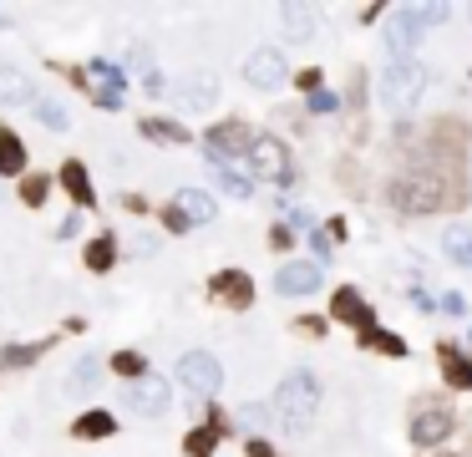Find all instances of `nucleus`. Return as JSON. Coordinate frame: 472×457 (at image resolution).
I'll return each instance as SVG.
<instances>
[{
    "mask_svg": "<svg viewBox=\"0 0 472 457\" xmlns=\"http://www.w3.org/2000/svg\"><path fill=\"white\" fill-rule=\"evenodd\" d=\"M452 16V5H401V11H392V21H386V62H401V56H411V51L422 47V36L437 26V21Z\"/></svg>",
    "mask_w": 472,
    "mask_h": 457,
    "instance_id": "1",
    "label": "nucleus"
},
{
    "mask_svg": "<svg viewBox=\"0 0 472 457\" xmlns=\"http://www.w3.org/2000/svg\"><path fill=\"white\" fill-rule=\"evenodd\" d=\"M315 402H320V386H315L310 371H290V377L274 386V396H269V411L280 417L284 432H305L315 417Z\"/></svg>",
    "mask_w": 472,
    "mask_h": 457,
    "instance_id": "2",
    "label": "nucleus"
},
{
    "mask_svg": "<svg viewBox=\"0 0 472 457\" xmlns=\"http://www.w3.org/2000/svg\"><path fill=\"white\" fill-rule=\"evenodd\" d=\"M426 81H432V72L417 56L386 62V72H381V102H386V112H411L426 97Z\"/></svg>",
    "mask_w": 472,
    "mask_h": 457,
    "instance_id": "3",
    "label": "nucleus"
},
{
    "mask_svg": "<svg viewBox=\"0 0 472 457\" xmlns=\"http://www.w3.org/2000/svg\"><path fill=\"white\" fill-rule=\"evenodd\" d=\"M178 381H183L193 396H219V386H223L219 356H214V351H183V356H178Z\"/></svg>",
    "mask_w": 472,
    "mask_h": 457,
    "instance_id": "4",
    "label": "nucleus"
},
{
    "mask_svg": "<svg viewBox=\"0 0 472 457\" xmlns=\"http://www.w3.org/2000/svg\"><path fill=\"white\" fill-rule=\"evenodd\" d=\"M127 407L138 411V417H148V422H157V417H168V407H173V386H168V377H138L132 386H127Z\"/></svg>",
    "mask_w": 472,
    "mask_h": 457,
    "instance_id": "5",
    "label": "nucleus"
},
{
    "mask_svg": "<svg viewBox=\"0 0 472 457\" xmlns=\"http://www.w3.org/2000/svg\"><path fill=\"white\" fill-rule=\"evenodd\" d=\"M204 148H208V158H214V168H229V158H249L254 138L244 123H219V127H208Z\"/></svg>",
    "mask_w": 472,
    "mask_h": 457,
    "instance_id": "6",
    "label": "nucleus"
},
{
    "mask_svg": "<svg viewBox=\"0 0 472 457\" xmlns=\"http://www.w3.org/2000/svg\"><path fill=\"white\" fill-rule=\"evenodd\" d=\"M244 163H249V178H259V183H284L290 178V153H284L280 138H254Z\"/></svg>",
    "mask_w": 472,
    "mask_h": 457,
    "instance_id": "7",
    "label": "nucleus"
},
{
    "mask_svg": "<svg viewBox=\"0 0 472 457\" xmlns=\"http://www.w3.org/2000/svg\"><path fill=\"white\" fill-rule=\"evenodd\" d=\"M244 77H249V87H259V92H274V87L290 81V62H284V51L259 47V51H249V62H244Z\"/></svg>",
    "mask_w": 472,
    "mask_h": 457,
    "instance_id": "8",
    "label": "nucleus"
},
{
    "mask_svg": "<svg viewBox=\"0 0 472 457\" xmlns=\"http://www.w3.org/2000/svg\"><path fill=\"white\" fill-rule=\"evenodd\" d=\"M392 199H396L401 208H411V214H432V208H442V204H447V199H442V189H437V178H422V173L396 178Z\"/></svg>",
    "mask_w": 472,
    "mask_h": 457,
    "instance_id": "9",
    "label": "nucleus"
},
{
    "mask_svg": "<svg viewBox=\"0 0 472 457\" xmlns=\"http://www.w3.org/2000/svg\"><path fill=\"white\" fill-rule=\"evenodd\" d=\"M274 290H280L284 300L290 295H315V290H320V265H310V259H290V265L274 275Z\"/></svg>",
    "mask_w": 472,
    "mask_h": 457,
    "instance_id": "10",
    "label": "nucleus"
},
{
    "mask_svg": "<svg viewBox=\"0 0 472 457\" xmlns=\"http://www.w3.org/2000/svg\"><path fill=\"white\" fill-rule=\"evenodd\" d=\"M447 432H452V411L447 407H426L411 417V442L417 447H437V442H447Z\"/></svg>",
    "mask_w": 472,
    "mask_h": 457,
    "instance_id": "11",
    "label": "nucleus"
},
{
    "mask_svg": "<svg viewBox=\"0 0 472 457\" xmlns=\"http://www.w3.org/2000/svg\"><path fill=\"white\" fill-rule=\"evenodd\" d=\"M214 102H219V81L208 72H193V77L178 81V107L183 112H208Z\"/></svg>",
    "mask_w": 472,
    "mask_h": 457,
    "instance_id": "12",
    "label": "nucleus"
},
{
    "mask_svg": "<svg viewBox=\"0 0 472 457\" xmlns=\"http://www.w3.org/2000/svg\"><path fill=\"white\" fill-rule=\"evenodd\" d=\"M36 102V87L21 66H0V107H26Z\"/></svg>",
    "mask_w": 472,
    "mask_h": 457,
    "instance_id": "13",
    "label": "nucleus"
},
{
    "mask_svg": "<svg viewBox=\"0 0 472 457\" xmlns=\"http://www.w3.org/2000/svg\"><path fill=\"white\" fill-rule=\"evenodd\" d=\"M280 26L290 41H310L315 36V5H305V0H284L280 5Z\"/></svg>",
    "mask_w": 472,
    "mask_h": 457,
    "instance_id": "14",
    "label": "nucleus"
},
{
    "mask_svg": "<svg viewBox=\"0 0 472 457\" xmlns=\"http://www.w3.org/2000/svg\"><path fill=\"white\" fill-rule=\"evenodd\" d=\"M173 208L189 219V229H193V224H214V214H219L214 193H204V189H183V193L173 199Z\"/></svg>",
    "mask_w": 472,
    "mask_h": 457,
    "instance_id": "15",
    "label": "nucleus"
},
{
    "mask_svg": "<svg viewBox=\"0 0 472 457\" xmlns=\"http://www.w3.org/2000/svg\"><path fill=\"white\" fill-rule=\"evenodd\" d=\"M442 254H447L457 269H472V224H452V229L442 234Z\"/></svg>",
    "mask_w": 472,
    "mask_h": 457,
    "instance_id": "16",
    "label": "nucleus"
},
{
    "mask_svg": "<svg viewBox=\"0 0 472 457\" xmlns=\"http://www.w3.org/2000/svg\"><path fill=\"white\" fill-rule=\"evenodd\" d=\"M214 295H219V300H229V305H239V310H244V305L254 300V284H249V275L229 269V275H219V280H214Z\"/></svg>",
    "mask_w": 472,
    "mask_h": 457,
    "instance_id": "17",
    "label": "nucleus"
},
{
    "mask_svg": "<svg viewBox=\"0 0 472 457\" xmlns=\"http://www.w3.org/2000/svg\"><path fill=\"white\" fill-rule=\"evenodd\" d=\"M0 173L5 178L26 173V142H21L11 127H0Z\"/></svg>",
    "mask_w": 472,
    "mask_h": 457,
    "instance_id": "18",
    "label": "nucleus"
},
{
    "mask_svg": "<svg viewBox=\"0 0 472 457\" xmlns=\"http://www.w3.org/2000/svg\"><path fill=\"white\" fill-rule=\"evenodd\" d=\"M335 320H346V326H361V331H371V310H366V300L356 295V290H341V295H335Z\"/></svg>",
    "mask_w": 472,
    "mask_h": 457,
    "instance_id": "19",
    "label": "nucleus"
},
{
    "mask_svg": "<svg viewBox=\"0 0 472 457\" xmlns=\"http://www.w3.org/2000/svg\"><path fill=\"white\" fill-rule=\"evenodd\" d=\"M62 189L72 193L77 204H92V178H87L81 163H66V168H62Z\"/></svg>",
    "mask_w": 472,
    "mask_h": 457,
    "instance_id": "20",
    "label": "nucleus"
},
{
    "mask_svg": "<svg viewBox=\"0 0 472 457\" xmlns=\"http://www.w3.org/2000/svg\"><path fill=\"white\" fill-rule=\"evenodd\" d=\"M36 123L51 127V132H66V127H72V117H66V107L56 102V97H36Z\"/></svg>",
    "mask_w": 472,
    "mask_h": 457,
    "instance_id": "21",
    "label": "nucleus"
},
{
    "mask_svg": "<svg viewBox=\"0 0 472 457\" xmlns=\"http://www.w3.org/2000/svg\"><path fill=\"white\" fill-rule=\"evenodd\" d=\"M442 377L452 392H472V361H462L457 351H447V366H442Z\"/></svg>",
    "mask_w": 472,
    "mask_h": 457,
    "instance_id": "22",
    "label": "nucleus"
},
{
    "mask_svg": "<svg viewBox=\"0 0 472 457\" xmlns=\"http://www.w3.org/2000/svg\"><path fill=\"white\" fill-rule=\"evenodd\" d=\"M214 178H219V189L229 193V199H249V193H254V178H249V173H234V168H214Z\"/></svg>",
    "mask_w": 472,
    "mask_h": 457,
    "instance_id": "23",
    "label": "nucleus"
},
{
    "mask_svg": "<svg viewBox=\"0 0 472 457\" xmlns=\"http://www.w3.org/2000/svg\"><path fill=\"white\" fill-rule=\"evenodd\" d=\"M117 432V422H112L107 411H87V417H77V437H112Z\"/></svg>",
    "mask_w": 472,
    "mask_h": 457,
    "instance_id": "24",
    "label": "nucleus"
},
{
    "mask_svg": "<svg viewBox=\"0 0 472 457\" xmlns=\"http://www.w3.org/2000/svg\"><path fill=\"white\" fill-rule=\"evenodd\" d=\"M142 132H148V138H157V142H189V127H183V123H163V117H148V123H142Z\"/></svg>",
    "mask_w": 472,
    "mask_h": 457,
    "instance_id": "25",
    "label": "nucleus"
},
{
    "mask_svg": "<svg viewBox=\"0 0 472 457\" xmlns=\"http://www.w3.org/2000/svg\"><path fill=\"white\" fill-rule=\"evenodd\" d=\"M66 381H72V392H92L97 381H102V361H92V356H87V361H77Z\"/></svg>",
    "mask_w": 472,
    "mask_h": 457,
    "instance_id": "26",
    "label": "nucleus"
},
{
    "mask_svg": "<svg viewBox=\"0 0 472 457\" xmlns=\"http://www.w3.org/2000/svg\"><path fill=\"white\" fill-rule=\"evenodd\" d=\"M112 371L127 377V381H138V377H148V361H142L138 351H117V356H112Z\"/></svg>",
    "mask_w": 472,
    "mask_h": 457,
    "instance_id": "27",
    "label": "nucleus"
},
{
    "mask_svg": "<svg viewBox=\"0 0 472 457\" xmlns=\"http://www.w3.org/2000/svg\"><path fill=\"white\" fill-rule=\"evenodd\" d=\"M112 259H117V244H112V234L92 239V250H87V265H92V269H112Z\"/></svg>",
    "mask_w": 472,
    "mask_h": 457,
    "instance_id": "28",
    "label": "nucleus"
},
{
    "mask_svg": "<svg viewBox=\"0 0 472 457\" xmlns=\"http://www.w3.org/2000/svg\"><path fill=\"white\" fill-rule=\"evenodd\" d=\"M46 193H51V178H46V173H31L26 183H21V199H26L31 208H41V204H46Z\"/></svg>",
    "mask_w": 472,
    "mask_h": 457,
    "instance_id": "29",
    "label": "nucleus"
},
{
    "mask_svg": "<svg viewBox=\"0 0 472 457\" xmlns=\"http://www.w3.org/2000/svg\"><path fill=\"white\" fill-rule=\"evenodd\" d=\"M41 351H46V346H5V351H0V366H11V371H16V366H31Z\"/></svg>",
    "mask_w": 472,
    "mask_h": 457,
    "instance_id": "30",
    "label": "nucleus"
},
{
    "mask_svg": "<svg viewBox=\"0 0 472 457\" xmlns=\"http://www.w3.org/2000/svg\"><path fill=\"white\" fill-rule=\"evenodd\" d=\"M366 346L386 351V356H407V341L401 335H386V331H366Z\"/></svg>",
    "mask_w": 472,
    "mask_h": 457,
    "instance_id": "31",
    "label": "nucleus"
},
{
    "mask_svg": "<svg viewBox=\"0 0 472 457\" xmlns=\"http://www.w3.org/2000/svg\"><path fill=\"white\" fill-rule=\"evenodd\" d=\"M189 453L193 457H214V432H189Z\"/></svg>",
    "mask_w": 472,
    "mask_h": 457,
    "instance_id": "32",
    "label": "nucleus"
},
{
    "mask_svg": "<svg viewBox=\"0 0 472 457\" xmlns=\"http://www.w3.org/2000/svg\"><path fill=\"white\" fill-rule=\"evenodd\" d=\"M269 417H274L269 407H244V411H239V422H244V427H259V422H269Z\"/></svg>",
    "mask_w": 472,
    "mask_h": 457,
    "instance_id": "33",
    "label": "nucleus"
},
{
    "mask_svg": "<svg viewBox=\"0 0 472 457\" xmlns=\"http://www.w3.org/2000/svg\"><path fill=\"white\" fill-rule=\"evenodd\" d=\"M310 107L315 112H335V92H320V87H315V92H310Z\"/></svg>",
    "mask_w": 472,
    "mask_h": 457,
    "instance_id": "34",
    "label": "nucleus"
},
{
    "mask_svg": "<svg viewBox=\"0 0 472 457\" xmlns=\"http://www.w3.org/2000/svg\"><path fill=\"white\" fill-rule=\"evenodd\" d=\"M269 244H274V250H290L295 239H290V229H274V234H269Z\"/></svg>",
    "mask_w": 472,
    "mask_h": 457,
    "instance_id": "35",
    "label": "nucleus"
},
{
    "mask_svg": "<svg viewBox=\"0 0 472 457\" xmlns=\"http://www.w3.org/2000/svg\"><path fill=\"white\" fill-rule=\"evenodd\" d=\"M249 457H274V453H269V447H265V442H259V437H254V442H249Z\"/></svg>",
    "mask_w": 472,
    "mask_h": 457,
    "instance_id": "36",
    "label": "nucleus"
}]
</instances>
